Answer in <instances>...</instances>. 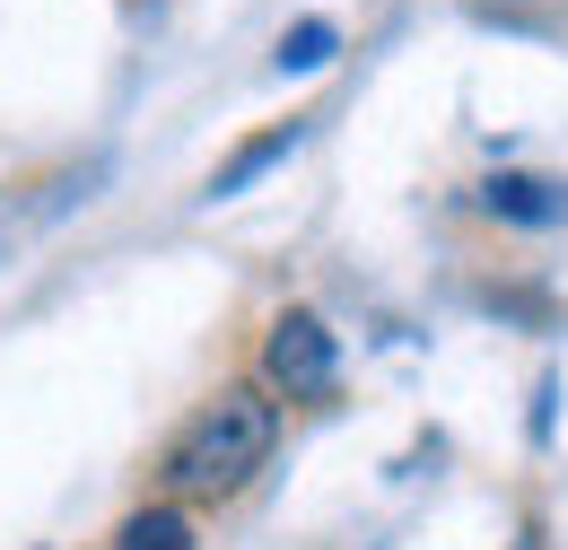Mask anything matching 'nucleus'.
I'll list each match as a JSON object with an SVG mask.
<instances>
[{
    "label": "nucleus",
    "mask_w": 568,
    "mask_h": 550,
    "mask_svg": "<svg viewBox=\"0 0 568 550\" xmlns=\"http://www.w3.org/2000/svg\"><path fill=\"white\" fill-rule=\"evenodd\" d=\"M272 455H281V403L254 385V376H236V385H219L193 403V419L166 437V455H158V481L166 498H245V489L272 472Z\"/></svg>",
    "instance_id": "nucleus-1"
},
{
    "label": "nucleus",
    "mask_w": 568,
    "mask_h": 550,
    "mask_svg": "<svg viewBox=\"0 0 568 550\" xmlns=\"http://www.w3.org/2000/svg\"><path fill=\"white\" fill-rule=\"evenodd\" d=\"M254 385L272 403H333L342 394V342H333V324L315 306H281L263 349H254Z\"/></svg>",
    "instance_id": "nucleus-2"
},
{
    "label": "nucleus",
    "mask_w": 568,
    "mask_h": 550,
    "mask_svg": "<svg viewBox=\"0 0 568 550\" xmlns=\"http://www.w3.org/2000/svg\"><path fill=\"white\" fill-rule=\"evenodd\" d=\"M481 210H490V218H516V227H560L568 184H551V175H490V184H481Z\"/></svg>",
    "instance_id": "nucleus-3"
},
{
    "label": "nucleus",
    "mask_w": 568,
    "mask_h": 550,
    "mask_svg": "<svg viewBox=\"0 0 568 550\" xmlns=\"http://www.w3.org/2000/svg\"><path fill=\"white\" fill-rule=\"evenodd\" d=\"M114 550H193V516H184V498H158V507H141V516H123Z\"/></svg>",
    "instance_id": "nucleus-4"
},
{
    "label": "nucleus",
    "mask_w": 568,
    "mask_h": 550,
    "mask_svg": "<svg viewBox=\"0 0 568 550\" xmlns=\"http://www.w3.org/2000/svg\"><path fill=\"white\" fill-rule=\"evenodd\" d=\"M288 149H297V123H281V132H263V140H245V149H236V157L211 175V193H245V184H254L272 157H288Z\"/></svg>",
    "instance_id": "nucleus-5"
},
{
    "label": "nucleus",
    "mask_w": 568,
    "mask_h": 550,
    "mask_svg": "<svg viewBox=\"0 0 568 550\" xmlns=\"http://www.w3.org/2000/svg\"><path fill=\"white\" fill-rule=\"evenodd\" d=\"M333 44H342V35H333V18H297V27L281 35V53H272V62H281V70H324V62H333Z\"/></svg>",
    "instance_id": "nucleus-6"
}]
</instances>
